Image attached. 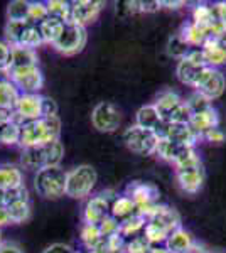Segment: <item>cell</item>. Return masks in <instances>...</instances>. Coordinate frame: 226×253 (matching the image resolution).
Listing matches in <instances>:
<instances>
[{
  "label": "cell",
  "instance_id": "6da1fadb",
  "mask_svg": "<svg viewBox=\"0 0 226 253\" xmlns=\"http://www.w3.org/2000/svg\"><path fill=\"white\" fill-rule=\"evenodd\" d=\"M61 135V120L59 117H43L38 120L26 122L20 126V142L22 149L36 145L51 144L59 140Z\"/></svg>",
  "mask_w": 226,
  "mask_h": 253
},
{
  "label": "cell",
  "instance_id": "7a4b0ae2",
  "mask_svg": "<svg viewBox=\"0 0 226 253\" xmlns=\"http://www.w3.org/2000/svg\"><path fill=\"white\" fill-rule=\"evenodd\" d=\"M66 177L68 170H64L61 166L43 167L36 170L34 187L43 198L59 199L61 196H66Z\"/></svg>",
  "mask_w": 226,
  "mask_h": 253
},
{
  "label": "cell",
  "instance_id": "3957f363",
  "mask_svg": "<svg viewBox=\"0 0 226 253\" xmlns=\"http://www.w3.org/2000/svg\"><path fill=\"white\" fill-rule=\"evenodd\" d=\"M64 156V147L59 140L51 142V144L44 145H36V147H27L22 149V162L24 167L27 169H43V167H52L59 166Z\"/></svg>",
  "mask_w": 226,
  "mask_h": 253
},
{
  "label": "cell",
  "instance_id": "277c9868",
  "mask_svg": "<svg viewBox=\"0 0 226 253\" xmlns=\"http://www.w3.org/2000/svg\"><path fill=\"white\" fill-rule=\"evenodd\" d=\"M96 170L91 166L83 164L75 169L68 170L66 177V196L73 199H85L91 194L94 184H96Z\"/></svg>",
  "mask_w": 226,
  "mask_h": 253
},
{
  "label": "cell",
  "instance_id": "5b68a950",
  "mask_svg": "<svg viewBox=\"0 0 226 253\" xmlns=\"http://www.w3.org/2000/svg\"><path fill=\"white\" fill-rule=\"evenodd\" d=\"M86 41H88L86 27L76 26L73 22H66L63 32L56 39V42L52 44V47L64 56H75L83 51V47L86 46Z\"/></svg>",
  "mask_w": 226,
  "mask_h": 253
},
{
  "label": "cell",
  "instance_id": "8992f818",
  "mask_svg": "<svg viewBox=\"0 0 226 253\" xmlns=\"http://www.w3.org/2000/svg\"><path fill=\"white\" fill-rule=\"evenodd\" d=\"M123 142H125L129 150H132L134 154H138V156H154L159 137L152 130L142 128L138 125H132L123 132Z\"/></svg>",
  "mask_w": 226,
  "mask_h": 253
},
{
  "label": "cell",
  "instance_id": "52a82bcc",
  "mask_svg": "<svg viewBox=\"0 0 226 253\" xmlns=\"http://www.w3.org/2000/svg\"><path fill=\"white\" fill-rule=\"evenodd\" d=\"M43 100L44 96L39 93H20L17 103L14 107L15 122L22 125L26 122L43 118Z\"/></svg>",
  "mask_w": 226,
  "mask_h": 253
},
{
  "label": "cell",
  "instance_id": "ba28073f",
  "mask_svg": "<svg viewBox=\"0 0 226 253\" xmlns=\"http://www.w3.org/2000/svg\"><path fill=\"white\" fill-rule=\"evenodd\" d=\"M120 122H122L120 112L110 101H101V103H98L93 108L91 124L98 132H105V133L115 132L120 126Z\"/></svg>",
  "mask_w": 226,
  "mask_h": 253
},
{
  "label": "cell",
  "instance_id": "9c48e42d",
  "mask_svg": "<svg viewBox=\"0 0 226 253\" xmlns=\"http://www.w3.org/2000/svg\"><path fill=\"white\" fill-rule=\"evenodd\" d=\"M226 88V76L225 73H221L220 69L215 68H206L201 75V78L196 84V91L201 93L204 98H208L209 101L216 100L225 93Z\"/></svg>",
  "mask_w": 226,
  "mask_h": 253
},
{
  "label": "cell",
  "instance_id": "30bf717a",
  "mask_svg": "<svg viewBox=\"0 0 226 253\" xmlns=\"http://www.w3.org/2000/svg\"><path fill=\"white\" fill-rule=\"evenodd\" d=\"M10 81L20 93H39L44 86V76L39 66L10 69Z\"/></svg>",
  "mask_w": 226,
  "mask_h": 253
},
{
  "label": "cell",
  "instance_id": "8fae6325",
  "mask_svg": "<svg viewBox=\"0 0 226 253\" xmlns=\"http://www.w3.org/2000/svg\"><path fill=\"white\" fill-rule=\"evenodd\" d=\"M125 194L135 203L137 208H143L159 203V187L152 182H142V181H134L127 186Z\"/></svg>",
  "mask_w": 226,
  "mask_h": 253
},
{
  "label": "cell",
  "instance_id": "7c38bea8",
  "mask_svg": "<svg viewBox=\"0 0 226 253\" xmlns=\"http://www.w3.org/2000/svg\"><path fill=\"white\" fill-rule=\"evenodd\" d=\"M112 201L113 199H110L105 193L90 198L83 208L85 224H100L110 214V205H112Z\"/></svg>",
  "mask_w": 226,
  "mask_h": 253
},
{
  "label": "cell",
  "instance_id": "4fadbf2b",
  "mask_svg": "<svg viewBox=\"0 0 226 253\" xmlns=\"http://www.w3.org/2000/svg\"><path fill=\"white\" fill-rule=\"evenodd\" d=\"M103 2H94V0H78L71 2V14H69V22L76 26L86 27L90 22H93L98 17Z\"/></svg>",
  "mask_w": 226,
  "mask_h": 253
},
{
  "label": "cell",
  "instance_id": "5bb4252c",
  "mask_svg": "<svg viewBox=\"0 0 226 253\" xmlns=\"http://www.w3.org/2000/svg\"><path fill=\"white\" fill-rule=\"evenodd\" d=\"M176 179H178V184L184 193H187V194L199 193V189L203 187V182H204L203 166L192 167V169L176 170Z\"/></svg>",
  "mask_w": 226,
  "mask_h": 253
},
{
  "label": "cell",
  "instance_id": "9a60e30c",
  "mask_svg": "<svg viewBox=\"0 0 226 253\" xmlns=\"http://www.w3.org/2000/svg\"><path fill=\"white\" fill-rule=\"evenodd\" d=\"M201 49L204 52V59H206L208 68L218 69L220 66L226 64V42H223V41L208 38Z\"/></svg>",
  "mask_w": 226,
  "mask_h": 253
},
{
  "label": "cell",
  "instance_id": "2e32d148",
  "mask_svg": "<svg viewBox=\"0 0 226 253\" xmlns=\"http://www.w3.org/2000/svg\"><path fill=\"white\" fill-rule=\"evenodd\" d=\"M194 243H196L194 236L181 226L178 230L171 231L166 240V243H164V247H166L171 253H189V250H191Z\"/></svg>",
  "mask_w": 226,
  "mask_h": 253
},
{
  "label": "cell",
  "instance_id": "e0dca14e",
  "mask_svg": "<svg viewBox=\"0 0 226 253\" xmlns=\"http://www.w3.org/2000/svg\"><path fill=\"white\" fill-rule=\"evenodd\" d=\"M38 61L39 58L36 49L24 47V46H10V59H9L10 69L38 66Z\"/></svg>",
  "mask_w": 226,
  "mask_h": 253
},
{
  "label": "cell",
  "instance_id": "ac0fdd59",
  "mask_svg": "<svg viewBox=\"0 0 226 253\" xmlns=\"http://www.w3.org/2000/svg\"><path fill=\"white\" fill-rule=\"evenodd\" d=\"M220 124V117H218V112L215 108H208L204 112H199V113H194L191 117V122H189V126L194 130L196 133L199 135V138L208 132V130L215 128Z\"/></svg>",
  "mask_w": 226,
  "mask_h": 253
},
{
  "label": "cell",
  "instance_id": "d6986e66",
  "mask_svg": "<svg viewBox=\"0 0 226 253\" xmlns=\"http://www.w3.org/2000/svg\"><path fill=\"white\" fill-rule=\"evenodd\" d=\"M137 213H138V208L135 206V203L127 194L115 196L112 205H110V214H112L118 223H123L125 219L132 218V216H135Z\"/></svg>",
  "mask_w": 226,
  "mask_h": 253
},
{
  "label": "cell",
  "instance_id": "ffe728a7",
  "mask_svg": "<svg viewBox=\"0 0 226 253\" xmlns=\"http://www.w3.org/2000/svg\"><path fill=\"white\" fill-rule=\"evenodd\" d=\"M179 36L182 38V41L189 47H203V44L206 42V39H208L206 29L199 27L198 24H194L192 20H189V22L184 24L182 29L179 32Z\"/></svg>",
  "mask_w": 226,
  "mask_h": 253
},
{
  "label": "cell",
  "instance_id": "44dd1931",
  "mask_svg": "<svg viewBox=\"0 0 226 253\" xmlns=\"http://www.w3.org/2000/svg\"><path fill=\"white\" fill-rule=\"evenodd\" d=\"M208 66H204V68L194 66V64H191L187 59H181L178 63V69H176V73H178V78H179L181 83L196 88V84H198L201 75H203V71Z\"/></svg>",
  "mask_w": 226,
  "mask_h": 253
},
{
  "label": "cell",
  "instance_id": "7402d4cb",
  "mask_svg": "<svg viewBox=\"0 0 226 253\" xmlns=\"http://www.w3.org/2000/svg\"><path fill=\"white\" fill-rule=\"evenodd\" d=\"M24 186L22 170L15 166H0V191H10Z\"/></svg>",
  "mask_w": 226,
  "mask_h": 253
},
{
  "label": "cell",
  "instance_id": "603a6c76",
  "mask_svg": "<svg viewBox=\"0 0 226 253\" xmlns=\"http://www.w3.org/2000/svg\"><path fill=\"white\" fill-rule=\"evenodd\" d=\"M162 120H164V118L160 117V113H159V110L155 108V105L150 103V105H143V107L137 112L135 125H138V126H142V128H147V130H152V132H154Z\"/></svg>",
  "mask_w": 226,
  "mask_h": 253
},
{
  "label": "cell",
  "instance_id": "cb8c5ba5",
  "mask_svg": "<svg viewBox=\"0 0 226 253\" xmlns=\"http://www.w3.org/2000/svg\"><path fill=\"white\" fill-rule=\"evenodd\" d=\"M169 233L171 231L167 230L164 224H160L159 221H155V219H150V221H147L145 228H143L142 236L145 238V242L149 243L150 247H159V245L166 243Z\"/></svg>",
  "mask_w": 226,
  "mask_h": 253
},
{
  "label": "cell",
  "instance_id": "d4e9b609",
  "mask_svg": "<svg viewBox=\"0 0 226 253\" xmlns=\"http://www.w3.org/2000/svg\"><path fill=\"white\" fill-rule=\"evenodd\" d=\"M191 20L194 24H198L199 27H203V29H209V27L220 19H218L215 5L198 3V5H194V9L191 12Z\"/></svg>",
  "mask_w": 226,
  "mask_h": 253
},
{
  "label": "cell",
  "instance_id": "484cf974",
  "mask_svg": "<svg viewBox=\"0 0 226 253\" xmlns=\"http://www.w3.org/2000/svg\"><path fill=\"white\" fill-rule=\"evenodd\" d=\"M181 103H182V98L176 91H162L157 96V100L154 101L155 108L159 110L160 117H162L164 120H167V117H169Z\"/></svg>",
  "mask_w": 226,
  "mask_h": 253
},
{
  "label": "cell",
  "instance_id": "4316f807",
  "mask_svg": "<svg viewBox=\"0 0 226 253\" xmlns=\"http://www.w3.org/2000/svg\"><path fill=\"white\" fill-rule=\"evenodd\" d=\"M184 149H186V147L176 144V142L169 140V138H159L154 156H157L159 159H162V161H166V162H171V164H174L176 159L179 157V154L182 152Z\"/></svg>",
  "mask_w": 226,
  "mask_h": 253
},
{
  "label": "cell",
  "instance_id": "83f0119b",
  "mask_svg": "<svg viewBox=\"0 0 226 253\" xmlns=\"http://www.w3.org/2000/svg\"><path fill=\"white\" fill-rule=\"evenodd\" d=\"M64 24L63 20L56 19V17H47L44 22L39 24V29L41 34H43V39L46 44H54L56 39L59 38V34L64 29Z\"/></svg>",
  "mask_w": 226,
  "mask_h": 253
},
{
  "label": "cell",
  "instance_id": "f1b7e54d",
  "mask_svg": "<svg viewBox=\"0 0 226 253\" xmlns=\"http://www.w3.org/2000/svg\"><path fill=\"white\" fill-rule=\"evenodd\" d=\"M145 224H147V219L137 213L135 216H132V218H129V219H125L123 223H120V235L125 240L137 238V236L142 235Z\"/></svg>",
  "mask_w": 226,
  "mask_h": 253
},
{
  "label": "cell",
  "instance_id": "f546056e",
  "mask_svg": "<svg viewBox=\"0 0 226 253\" xmlns=\"http://www.w3.org/2000/svg\"><path fill=\"white\" fill-rule=\"evenodd\" d=\"M80 240L83 243V247L86 250H93L96 245H100L103 242V235H101V230L98 224H83L80 231Z\"/></svg>",
  "mask_w": 226,
  "mask_h": 253
},
{
  "label": "cell",
  "instance_id": "4dcf8cb0",
  "mask_svg": "<svg viewBox=\"0 0 226 253\" xmlns=\"http://www.w3.org/2000/svg\"><path fill=\"white\" fill-rule=\"evenodd\" d=\"M29 20H7L5 26V42H9L10 46H19L20 39H22L24 31L27 29Z\"/></svg>",
  "mask_w": 226,
  "mask_h": 253
},
{
  "label": "cell",
  "instance_id": "1f68e13d",
  "mask_svg": "<svg viewBox=\"0 0 226 253\" xmlns=\"http://www.w3.org/2000/svg\"><path fill=\"white\" fill-rule=\"evenodd\" d=\"M174 166H176V170H181V169L201 167L203 162H201V157L198 156V152H196V147H186V149L179 154V157L176 159Z\"/></svg>",
  "mask_w": 226,
  "mask_h": 253
},
{
  "label": "cell",
  "instance_id": "d6a6232c",
  "mask_svg": "<svg viewBox=\"0 0 226 253\" xmlns=\"http://www.w3.org/2000/svg\"><path fill=\"white\" fill-rule=\"evenodd\" d=\"M20 96V91L17 89L12 81H5V83H0V107L2 108H10L14 110L15 103H17Z\"/></svg>",
  "mask_w": 226,
  "mask_h": 253
},
{
  "label": "cell",
  "instance_id": "836d02e7",
  "mask_svg": "<svg viewBox=\"0 0 226 253\" xmlns=\"http://www.w3.org/2000/svg\"><path fill=\"white\" fill-rule=\"evenodd\" d=\"M7 210H9L10 223H26L31 218V205H29V201L12 203V205L7 206Z\"/></svg>",
  "mask_w": 226,
  "mask_h": 253
},
{
  "label": "cell",
  "instance_id": "e575fe53",
  "mask_svg": "<svg viewBox=\"0 0 226 253\" xmlns=\"http://www.w3.org/2000/svg\"><path fill=\"white\" fill-rule=\"evenodd\" d=\"M49 17H56L63 22H69V14H71V2L64 0H49L46 2Z\"/></svg>",
  "mask_w": 226,
  "mask_h": 253
},
{
  "label": "cell",
  "instance_id": "d590c367",
  "mask_svg": "<svg viewBox=\"0 0 226 253\" xmlns=\"http://www.w3.org/2000/svg\"><path fill=\"white\" fill-rule=\"evenodd\" d=\"M41 44H44V39H43V34H41L39 26H38V24H29L27 29L24 31L19 46L36 49L38 46H41Z\"/></svg>",
  "mask_w": 226,
  "mask_h": 253
},
{
  "label": "cell",
  "instance_id": "8d00e7d4",
  "mask_svg": "<svg viewBox=\"0 0 226 253\" xmlns=\"http://www.w3.org/2000/svg\"><path fill=\"white\" fill-rule=\"evenodd\" d=\"M29 3L24 0H14L7 7V20H29Z\"/></svg>",
  "mask_w": 226,
  "mask_h": 253
},
{
  "label": "cell",
  "instance_id": "74e56055",
  "mask_svg": "<svg viewBox=\"0 0 226 253\" xmlns=\"http://www.w3.org/2000/svg\"><path fill=\"white\" fill-rule=\"evenodd\" d=\"M191 49L192 47H189L179 34L172 36V38L169 39V42H167V52H169L172 58H178L179 61L186 58L187 52L191 51Z\"/></svg>",
  "mask_w": 226,
  "mask_h": 253
},
{
  "label": "cell",
  "instance_id": "f35d334b",
  "mask_svg": "<svg viewBox=\"0 0 226 253\" xmlns=\"http://www.w3.org/2000/svg\"><path fill=\"white\" fill-rule=\"evenodd\" d=\"M20 125L19 122H10L5 126H2V144L15 145L20 142Z\"/></svg>",
  "mask_w": 226,
  "mask_h": 253
},
{
  "label": "cell",
  "instance_id": "ab89813d",
  "mask_svg": "<svg viewBox=\"0 0 226 253\" xmlns=\"http://www.w3.org/2000/svg\"><path fill=\"white\" fill-rule=\"evenodd\" d=\"M49 17L47 5L46 2H31L29 3V22L31 24H39L44 22Z\"/></svg>",
  "mask_w": 226,
  "mask_h": 253
},
{
  "label": "cell",
  "instance_id": "60d3db41",
  "mask_svg": "<svg viewBox=\"0 0 226 253\" xmlns=\"http://www.w3.org/2000/svg\"><path fill=\"white\" fill-rule=\"evenodd\" d=\"M186 105L191 110V113L194 115V113H199V112H204V110L211 108V101L208 100V98H204L201 93L194 91L191 96L186 100Z\"/></svg>",
  "mask_w": 226,
  "mask_h": 253
},
{
  "label": "cell",
  "instance_id": "b9f144b4",
  "mask_svg": "<svg viewBox=\"0 0 226 253\" xmlns=\"http://www.w3.org/2000/svg\"><path fill=\"white\" fill-rule=\"evenodd\" d=\"M191 110L186 105V101H182V103L179 105L178 108L174 110V112L171 113L169 117H167L166 122H169V124H184V125H189V122H191Z\"/></svg>",
  "mask_w": 226,
  "mask_h": 253
},
{
  "label": "cell",
  "instance_id": "7bdbcfd3",
  "mask_svg": "<svg viewBox=\"0 0 226 253\" xmlns=\"http://www.w3.org/2000/svg\"><path fill=\"white\" fill-rule=\"evenodd\" d=\"M17 201H29V193H27L26 186L5 191V194H3V205L5 206L12 205V203H17Z\"/></svg>",
  "mask_w": 226,
  "mask_h": 253
},
{
  "label": "cell",
  "instance_id": "ee69618b",
  "mask_svg": "<svg viewBox=\"0 0 226 253\" xmlns=\"http://www.w3.org/2000/svg\"><path fill=\"white\" fill-rule=\"evenodd\" d=\"M105 243H106V250H108V253H125L127 240L123 238L120 233L105 238Z\"/></svg>",
  "mask_w": 226,
  "mask_h": 253
},
{
  "label": "cell",
  "instance_id": "f6af8a7d",
  "mask_svg": "<svg viewBox=\"0 0 226 253\" xmlns=\"http://www.w3.org/2000/svg\"><path fill=\"white\" fill-rule=\"evenodd\" d=\"M150 245L145 242V238L140 235L137 238L127 240V247H125V253H149Z\"/></svg>",
  "mask_w": 226,
  "mask_h": 253
},
{
  "label": "cell",
  "instance_id": "bcb514c9",
  "mask_svg": "<svg viewBox=\"0 0 226 253\" xmlns=\"http://www.w3.org/2000/svg\"><path fill=\"white\" fill-rule=\"evenodd\" d=\"M98 226H100L103 238H108V236H112V235L120 233V223H118L112 214L106 216V218L100 224H98Z\"/></svg>",
  "mask_w": 226,
  "mask_h": 253
},
{
  "label": "cell",
  "instance_id": "7dc6e473",
  "mask_svg": "<svg viewBox=\"0 0 226 253\" xmlns=\"http://www.w3.org/2000/svg\"><path fill=\"white\" fill-rule=\"evenodd\" d=\"M184 59H187L191 64H194V66H201L204 68L206 66V59H204V52L201 47H192L191 51L187 52V56Z\"/></svg>",
  "mask_w": 226,
  "mask_h": 253
},
{
  "label": "cell",
  "instance_id": "c3c4849f",
  "mask_svg": "<svg viewBox=\"0 0 226 253\" xmlns=\"http://www.w3.org/2000/svg\"><path fill=\"white\" fill-rule=\"evenodd\" d=\"M201 138H204V140H208V142H211V144H223L225 142V132L220 128V126H215V128H211V130H208L206 133H204Z\"/></svg>",
  "mask_w": 226,
  "mask_h": 253
},
{
  "label": "cell",
  "instance_id": "681fc988",
  "mask_svg": "<svg viewBox=\"0 0 226 253\" xmlns=\"http://www.w3.org/2000/svg\"><path fill=\"white\" fill-rule=\"evenodd\" d=\"M57 115V105L54 100L44 96L43 100V117H56Z\"/></svg>",
  "mask_w": 226,
  "mask_h": 253
},
{
  "label": "cell",
  "instance_id": "f907efd6",
  "mask_svg": "<svg viewBox=\"0 0 226 253\" xmlns=\"http://www.w3.org/2000/svg\"><path fill=\"white\" fill-rule=\"evenodd\" d=\"M10 59V44L0 41V66H9Z\"/></svg>",
  "mask_w": 226,
  "mask_h": 253
},
{
  "label": "cell",
  "instance_id": "816d5d0a",
  "mask_svg": "<svg viewBox=\"0 0 226 253\" xmlns=\"http://www.w3.org/2000/svg\"><path fill=\"white\" fill-rule=\"evenodd\" d=\"M43 253H75L69 245H64V243H52L44 250Z\"/></svg>",
  "mask_w": 226,
  "mask_h": 253
},
{
  "label": "cell",
  "instance_id": "f5cc1de1",
  "mask_svg": "<svg viewBox=\"0 0 226 253\" xmlns=\"http://www.w3.org/2000/svg\"><path fill=\"white\" fill-rule=\"evenodd\" d=\"M15 120V113L10 108H2L0 107V126H5L7 124Z\"/></svg>",
  "mask_w": 226,
  "mask_h": 253
},
{
  "label": "cell",
  "instance_id": "db71d44e",
  "mask_svg": "<svg viewBox=\"0 0 226 253\" xmlns=\"http://www.w3.org/2000/svg\"><path fill=\"white\" fill-rule=\"evenodd\" d=\"M0 253H24V252L20 250L19 245L10 242H2L0 243Z\"/></svg>",
  "mask_w": 226,
  "mask_h": 253
},
{
  "label": "cell",
  "instance_id": "11a10c76",
  "mask_svg": "<svg viewBox=\"0 0 226 253\" xmlns=\"http://www.w3.org/2000/svg\"><path fill=\"white\" fill-rule=\"evenodd\" d=\"M160 7V2H138V12H155Z\"/></svg>",
  "mask_w": 226,
  "mask_h": 253
},
{
  "label": "cell",
  "instance_id": "9f6ffc18",
  "mask_svg": "<svg viewBox=\"0 0 226 253\" xmlns=\"http://www.w3.org/2000/svg\"><path fill=\"white\" fill-rule=\"evenodd\" d=\"M10 224V216H9V210H7L5 205H0V228Z\"/></svg>",
  "mask_w": 226,
  "mask_h": 253
},
{
  "label": "cell",
  "instance_id": "6f0895ef",
  "mask_svg": "<svg viewBox=\"0 0 226 253\" xmlns=\"http://www.w3.org/2000/svg\"><path fill=\"white\" fill-rule=\"evenodd\" d=\"M10 81V68L9 66H0V83Z\"/></svg>",
  "mask_w": 226,
  "mask_h": 253
},
{
  "label": "cell",
  "instance_id": "680465c9",
  "mask_svg": "<svg viewBox=\"0 0 226 253\" xmlns=\"http://www.w3.org/2000/svg\"><path fill=\"white\" fill-rule=\"evenodd\" d=\"M160 5L166 7V9H179L184 5V2H160Z\"/></svg>",
  "mask_w": 226,
  "mask_h": 253
},
{
  "label": "cell",
  "instance_id": "91938a15",
  "mask_svg": "<svg viewBox=\"0 0 226 253\" xmlns=\"http://www.w3.org/2000/svg\"><path fill=\"white\" fill-rule=\"evenodd\" d=\"M189 253H209V252L203 247V245H199L198 242H196L194 245H192L191 250H189Z\"/></svg>",
  "mask_w": 226,
  "mask_h": 253
},
{
  "label": "cell",
  "instance_id": "94428289",
  "mask_svg": "<svg viewBox=\"0 0 226 253\" xmlns=\"http://www.w3.org/2000/svg\"><path fill=\"white\" fill-rule=\"evenodd\" d=\"M149 253H171L169 250H167L164 245H159V247H150Z\"/></svg>",
  "mask_w": 226,
  "mask_h": 253
},
{
  "label": "cell",
  "instance_id": "6125c7cd",
  "mask_svg": "<svg viewBox=\"0 0 226 253\" xmlns=\"http://www.w3.org/2000/svg\"><path fill=\"white\" fill-rule=\"evenodd\" d=\"M75 253H93L91 250H86V248H85V250H80V252H75Z\"/></svg>",
  "mask_w": 226,
  "mask_h": 253
},
{
  "label": "cell",
  "instance_id": "be15d7a7",
  "mask_svg": "<svg viewBox=\"0 0 226 253\" xmlns=\"http://www.w3.org/2000/svg\"><path fill=\"white\" fill-rule=\"evenodd\" d=\"M0 144H2V126H0Z\"/></svg>",
  "mask_w": 226,
  "mask_h": 253
},
{
  "label": "cell",
  "instance_id": "e7e4bbea",
  "mask_svg": "<svg viewBox=\"0 0 226 253\" xmlns=\"http://www.w3.org/2000/svg\"><path fill=\"white\" fill-rule=\"evenodd\" d=\"M0 243H2V233H0Z\"/></svg>",
  "mask_w": 226,
  "mask_h": 253
},
{
  "label": "cell",
  "instance_id": "03108f58",
  "mask_svg": "<svg viewBox=\"0 0 226 253\" xmlns=\"http://www.w3.org/2000/svg\"><path fill=\"white\" fill-rule=\"evenodd\" d=\"M209 253H213V252H209ZM215 253H220V252H215Z\"/></svg>",
  "mask_w": 226,
  "mask_h": 253
}]
</instances>
